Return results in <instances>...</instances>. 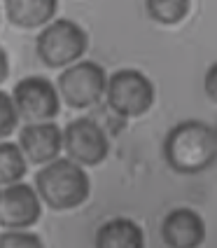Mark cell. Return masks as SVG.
<instances>
[{"mask_svg":"<svg viewBox=\"0 0 217 248\" xmlns=\"http://www.w3.org/2000/svg\"><path fill=\"white\" fill-rule=\"evenodd\" d=\"M63 148V131L54 122L28 124L19 134V150L30 164H49Z\"/></svg>","mask_w":217,"mask_h":248,"instance_id":"cell-9","label":"cell"},{"mask_svg":"<svg viewBox=\"0 0 217 248\" xmlns=\"http://www.w3.org/2000/svg\"><path fill=\"white\" fill-rule=\"evenodd\" d=\"M87 47H89V35L72 19L49 21L35 40L38 56L49 68H66L70 63L80 61V56L87 52Z\"/></svg>","mask_w":217,"mask_h":248,"instance_id":"cell-3","label":"cell"},{"mask_svg":"<svg viewBox=\"0 0 217 248\" xmlns=\"http://www.w3.org/2000/svg\"><path fill=\"white\" fill-rule=\"evenodd\" d=\"M7 73H10V56L5 52V47L0 45V84L7 80Z\"/></svg>","mask_w":217,"mask_h":248,"instance_id":"cell-18","label":"cell"},{"mask_svg":"<svg viewBox=\"0 0 217 248\" xmlns=\"http://www.w3.org/2000/svg\"><path fill=\"white\" fill-rule=\"evenodd\" d=\"M215 73H217V66H215V63H210V66H208V75H205V92H208V96H210V101H215V98H217V89H215Z\"/></svg>","mask_w":217,"mask_h":248,"instance_id":"cell-17","label":"cell"},{"mask_svg":"<svg viewBox=\"0 0 217 248\" xmlns=\"http://www.w3.org/2000/svg\"><path fill=\"white\" fill-rule=\"evenodd\" d=\"M42 206L35 187L12 183L0 190V225L7 230H26L40 220Z\"/></svg>","mask_w":217,"mask_h":248,"instance_id":"cell-8","label":"cell"},{"mask_svg":"<svg viewBox=\"0 0 217 248\" xmlns=\"http://www.w3.org/2000/svg\"><path fill=\"white\" fill-rule=\"evenodd\" d=\"M58 0H5L7 19L19 28H40L52 21Z\"/></svg>","mask_w":217,"mask_h":248,"instance_id":"cell-12","label":"cell"},{"mask_svg":"<svg viewBox=\"0 0 217 248\" xmlns=\"http://www.w3.org/2000/svg\"><path fill=\"white\" fill-rule=\"evenodd\" d=\"M0 248H44L42 239L26 230H10L0 234Z\"/></svg>","mask_w":217,"mask_h":248,"instance_id":"cell-15","label":"cell"},{"mask_svg":"<svg viewBox=\"0 0 217 248\" xmlns=\"http://www.w3.org/2000/svg\"><path fill=\"white\" fill-rule=\"evenodd\" d=\"M96 248H145V232L131 218H110L96 232Z\"/></svg>","mask_w":217,"mask_h":248,"instance_id":"cell-11","label":"cell"},{"mask_svg":"<svg viewBox=\"0 0 217 248\" xmlns=\"http://www.w3.org/2000/svg\"><path fill=\"white\" fill-rule=\"evenodd\" d=\"M28 162L16 143H0V185H12L26 176Z\"/></svg>","mask_w":217,"mask_h":248,"instance_id":"cell-13","label":"cell"},{"mask_svg":"<svg viewBox=\"0 0 217 248\" xmlns=\"http://www.w3.org/2000/svg\"><path fill=\"white\" fill-rule=\"evenodd\" d=\"M12 101L16 115L24 117L28 124L52 122L58 115V106H61L56 87L42 75H30L19 80L12 92Z\"/></svg>","mask_w":217,"mask_h":248,"instance_id":"cell-6","label":"cell"},{"mask_svg":"<svg viewBox=\"0 0 217 248\" xmlns=\"http://www.w3.org/2000/svg\"><path fill=\"white\" fill-rule=\"evenodd\" d=\"M16 122H19V115H16L12 96L0 89V138L10 136L16 129Z\"/></svg>","mask_w":217,"mask_h":248,"instance_id":"cell-16","label":"cell"},{"mask_svg":"<svg viewBox=\"0 0 217 248\" xmlns=\"http://www.w3.org/2000/svg\"><path fill=\"white\" fill-rule=\"evenodd\" d=\"M63 148L68 152V159L80 166H96L105 162L110 152V143L105 129L89 117L72 120L63 131Z\"/></svg>","mask_w":217,"mask_h":248,"instance_id":"cell-7","label":"cell"},{"mask_svg":"<svg viewBox=\"0 0 217 248\" xmlns=\"http://www.w3.org/2000/svg\"><path fill=\"white\" fill-rule=\"evenodd\" d=\"M217 136L213 124L185 120L163 138V159L175 173L194 176L215 164Z\"/></svg>","mask_w":217,"mask_h":248,"instance_id":"cell-1","label":"cell"},{"mask_svg":"<svg viewBox=\"0 0 217 248\" xmlns=\"http://www.w3.org/2000/svg\"><path fill=\"white\" fill-rule=\"evenodd\" d=\"M147 14L163 26H175L189 14V0H145Z\"/></svg>","mask_w":217,"mask_h":248,"instance_id":"cell-14","label":"cell"},{"mask_svg":"<svg viewBox=\"0 0 217 248\" xmlns=\"http://www.w3.org/2000/svg\"><path fill=\"white\" fill-rule=\"evenodd\" d=\"M105 70L96 61H75L61 73L58 92L70 108H91L105 94Z\"/></svg>","mask_w":217,"mask_h":248,"instance_id":"cell-5","label":"cell"},{"mask_svg":"<svg viewBox=\"0 0 217 248\" xmlns=\"http://www.w3.org/2000/svg\"><path fill=\"white\" fill-rule=\"evenodd\" d=\"M161 239L168 248H199L205 239L203 218L191 208H173L161 222Z\"/></svg>","mask_w":217,"mask_h":248,"instance_id":"cell-10","label":"cell"},{"mask_svg":"<svg viewBox=\"0 0 217 248\" xmlns=\"http://www.w3.org/2000/svg\"><path fill=\"white\" fill-rule=\"evenodd\" d=\"M108 106L119 117H140L154 106V84L145 73L136 68H122L112 73L105 84Z\"/></svg>","mask_w":217,"mask_h":248,"instance_id":"cell-4","label":"cell"},{"mask_svg":"<svg viewBox=\"0 0 217 248\" xmlns=\"http://www.w3.org/2000/svg\"><path fill=\"white\" fill-rule=\"evenodd\" d=\"M35 192L44 199V204L54 211H70V208L82 206L89 192H91V183L84 171L72 159H52L49 164H44L40 173L35 176Z\"/></svg>","mask_w":217,"mask_h":248,"instance_id":"cell-2","label":"cell"}]
</instances>
